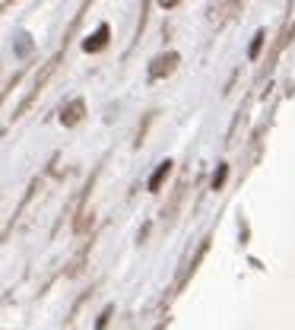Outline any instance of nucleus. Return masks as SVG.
I'll return each instance as SVG.
<instances>
[{"instance_id": "nucleus-1", "label": "nucleus", "mask_w": 295, "mask_h": 330, "mask_svg": "<svg viewBox=\"0 0 295 330\" xmlns=\"http://www.w3.org/2000/svg\"><path fill=\"white\" fill-rule=\"evenodd\" d=\"M105 45H108V25H98V32H96V35L83 42V51H89V54H92V51H102Z\"/></svg>"}, {"instance_id": "nucleus-2", "label": "nucleus", "mask_w": 295, "mask_h": 330, "mask_svg": "<svg viewBox=\"0 0 295 330\" xmlns=\"http://www.w3.org/2000/svg\"><path fill=\"white\" fill-rule=\"evenodd\" d=\"M79 114H83V102H73L70 108H64V118H60V121H64L67 127H73L79 121Z\"/></svg>"}, {"instance_id": "nucleus-3", "label": "nucleus", "mask_w": 295, "mask_h": 330, "mask_svg": "<svg viewBox=\"0 0 295 330\" xmlns=\"http://www.w3.org/2000/svg\"><path fill=\"white\" fill-rule=\"evenodd\" d=\"M169 172H172V162H162V165H159V172L149 178V191H159V187H162V181H165V175H169Z\"/></svg>"}, {"instance_id": "nucleus-4", "label": "nucleus", "mask_w": 295, "mask_h": 330, "mask_svg": "<svg viewBox=\"0 0 295 330\" xmlns=\"http://www.w3.org/2000/svg\"><path fill=\"white\" fill-rule=\"evenodd\" d=\"M175 54H169V57H162V60H156V64H162V67H152V76H162L165 70H172V67H175Z\"/></svg>"}, {"instance_id": "nucleus-5", "label": "nucleus", "mask_w": 295, "mask_h": 330, "mask_svg": "<svg viewBox=\"0 0 295 330\" xmlns=\"http://www.w3.org/2000/svg\"><path fill=\"white\" fill-rule=\"evenodd\" d=\"M260 45H264V35H257V38H254V45H251V51H247V54H251V57H257Z\"/></svg>"}, {"instance_id": "nucleus-6", "label": "nucleus", "mask_w": 295, "mask_h": 330, "mask_svg": "<svg viewBox=\"0 0 295 330\" xmlns=\"http://www.w3.org/2000/svg\"><path fill=\"white\" fill-rule=\"evenodd\" d=\"M222 181H225V168H219V172H216V178H213V187H219Z\"/></svg>"}, {"instance_id": "nucleus-7", "label": "nucleus", "mask_w": 295, "mask_h": 330, "mask_svg": "<svg viewBox=\"0 0 295 330\" xmlns=\"http://www.w3.org/2000/svg\"><path fill=\"white\" fill-rule=\"evenodd\" d=\"M178 3V0H162V6H175Z\"/></svg>"}]
</instances>
